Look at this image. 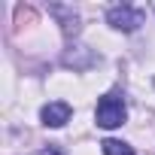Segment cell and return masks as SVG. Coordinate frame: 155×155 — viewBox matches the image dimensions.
Returning a JSON list of instances; mask_svg holds the SVG:
<instances>
[{
	"label": "cell",
	"mask_w": 155,
	"mask_h": 155,
	"mask_svg": "<svg viewBox=\"0 0 155 155\" xmlns=\"http://www.w3.org/2000/svg\"><path fill=\"white\" fill-rule=\"evenodd\" d=\"M94 119H97V125H101V128H119V125H125L128 110H125L122 94H116V91H113V94H104V97L97 101Z\"/></svg>",
	"instance_id": "obj_1"
},
{
	"label": "cell",
	"mask_w": 155,
	"mask_h": 155,
	"mask_svg": "<svg viewBox=\"0 0 155 155\" xmlns=\"http://www.w3.org/2000/svg\"><path fill=\"white\" fill-rule=\"evenodd\" d=\"M107 21H110L116 31L131 34V31H137V28L146 21V12L137 9V6H113V9L107 12Z\"/></svg>",
	"instance_id": "obj_2"
},
{
	"label": "cell",
	"mask_w": 155,
	"mask_h": 155,
	"mask_svg": "<svg viewBox=\"0 0 155 155\" xmlns=\"http://www.w3.org/2000/svg\"><path fill=\"white\" fill-rule=\"evenodd\" d=\"M70 104L67 101H52V104H46L43 107V125H49V128H61V125H67L70 122Z\"/></svg>",
	"instance_id": "obj_3"
},
{
	"label": "cell",
	"mask_w": 155,
	"mask_h": 155,
	"mask_svg": "<svg viewBox=\"0 0 155 155\" xmlns=\"http://www.w3.org/2000/svg\"><path fill=\"white\" fill-rule=\"evenodd\" d=\"M52 15L61 18V28H64L67 37L70 34H79V15L73 12V6H52Z\"/></svg>",
	"instance_id": "obj_4"
},
{
	"label": "cell",
	"mask_w": 155,
	"mask_h": 155,
	"mask_svg": "<svg viewBox=\"0 0 155 155\" xmlns=\"http://www.w3.org/2000/svg\"><path fill=\"white\" fill-rule=\"evenodd\" d=\"M101 149H104V155H134V149L125 140H104Z\"/></svg>",
	"instance_id": "obj_5"
},
{
	"label": "cell",
	"mask_w": 155,
	"mask_h": 155,
	"mask_svg": "<svg viewBox=\"0 0 155 155\" xmlns=\"http://www.w3.org/2000/svg\"><path fill=\"white\" fill-rule=\"evenodd\" d=\"M40 155H61V149H55V146H49V149H43Z\"/></svg>",
	"instance_id": "obj_6"
}]
</instances>
